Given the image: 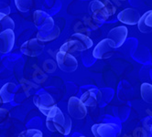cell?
Wrapping results in <instances>:
<instances>
[{
  "instance_id": "484cf974",
  "label": "cell",
  "mask_w": 152,
  "mask_h": 137,
  "mask_svg": "<svg viewBox=\"0 0 152 137\" xmlns=\"http://www.w3.org/2000/svg\"><path fill=\"white\" fill-rule=\"evenodd\" d=\"M80 137H84V136H80Z\"/></svg>"
},
{
  "instance_id": "8fae6325",
  "label": "cell",
  "mask_w": 152,
  "mask_h": 137,
  "mask_svg": "<svg viewBox=\"0 0 152 137\" xmlns=\"http://www.w3.org/2000/svg\"><path fill=\"white\" fill-rule=\"evenodd\" d=\"M15 44V34L13 29H7L0 32V53L7 54L11 51Z\"/></svg>"
},
{
  "instance_id": "ba28073f",
  "label": "cell",
  "mask_w": 152,
  "mask_h": 137,
  "mask_svg": "<svg viewBox=\"0 0 152 137\" xmlns=\"http://www.w3.org/2000/svg\"><path fill=\"white\" fill-rule=\"evenodd\" d=\"M44 42L40 41L39 38H36L24 42L23 45L20 48V50L24 55L29 57H37L42 53L43 50H44Z\"/></svg>"
},
{
  "instance_id": "3957f363",
  "label": "cell",
  "mask_w": 152,
  "mask_h": 137,
  "mask_svg": "<svg viewBox=\"0 0 152 137\" xmlns=\"http://www.w3.org/2000/svg\"><path fill=\"white\" fill-rule=\"evenodd\" d=\"M93 44L94 42L89 36L76 32L61 46L60 50L66 52V53L73 54L75 52H82L89 49Z\"/></svg>"
},
{
  "instance_id": "d6986e66",
  "label": "cell",
  "mask_w": 152,
  "mask_h": 137,
  "mask_svg": "<svg viewBox=\"0 0 152 137\" xmlns=\"http://www.w3.org/2000/svg\"><path fill=\"white\" fill-rule=\"evenodd\" d=\"M15 28V23L14 20L8 17V15L5 13H0V32L7 29H13Z\"/></svg>"
},
{
  "instance_id": "ffe728a7",
  "label": "cell",
  "mask_w": 152,
  "mask_h": 137,
  "mask_svg": "<svg viewBox=\"0 0 152 137\" xmlns=\"http://www.w3.org/2000/svg\"><path fill=\"white\" fill-rule=\"evenodd\" d=\"M141 97L143 101L148 103H152V84L144 82L141 84L140 87Z\"/></svg>"
},
{
  "instance_id": "4316f807",
  "label": "cell",
  "mask_w": 152,
  "mask_h": 137,
  "mask_svg": "<svg viewBox=\"0 0 152 137\" xmlns=\"http://www.w3.org/2000/svg\"><path fill=\"white\" fill-rule=\"evenodd\" d=\"M123 137H124V136H123Z\"/></svg>"
},
{
  "instance_id": "277c9868",
  "label": "cell",
  "mask_w": 152,
  "mask_h": 137,
  "mask_svg": "<svg viewBox=\"0 0 152 137\" xmlns=\"http://www.w3.org/2000/svg\"><path fill=\"white\" fill-rule=\"evenodd\" d=\"M115 44L109 38H104L101 40L98 44L95 46L93 51V56L97 59H106L111 58L115 53Z\"/></svg>"
},
{
  "instance_id": "2e32d148",
  "label": "cell",
  "mask_w": 152,
  "mask_h": 137,
  "mask_svg": "<svg viewBox=\"0 0 152 137\" xmlns=\"http://www.w3.org/2000/svg\"><path fill=\"white\" fill-rule=\"evenodd\" d=\"M17 90V85L12 82H7L0 90V103H7L12 101Z\"/></svg>"
},
{
  "instance_id": "5b68a950",
  "label": "cell",
  "mask_w": 152,
  "mask_h": 137,
  "mask_svg": "<svg viewBox=\"0 0 152 137\" xmlns=\"http://www.w3.org/2000/svg\"><path fill=\"white\" fill-rule=\"evenodd\" d=\"M56 61L57 65L61 70L64 72H73L78 68V61L72 54L66 53L63 51H59L56 54Z\"/></svg>"
},
{
  "instance_id": "ac0fdd59",
  "label": "cell",
  "mask_w": 152,
  "mask_h": 137,
  "mask_svg": "<svg viewBox=\"0 0 152 137\" xmlns=\"http://www.w3.org/2000/svg\"><path fill=\"white\" fill-rule=\"evenodd\" d=\"M61 30L58 26H55L52 29L46 30V31H39L37 34V38H39L42 42H46V41H51L57 38L60 36Z\"/></svg>"
},
{
  "instance_id": "d4e9b609",
  "label": "cell",
  "mask_w": 152,
  "mask_h": 137,
  "mask_svg": "<svg viewBox=\"0 0 152 137\" xmlns=\"http://www.w3.org/2000/svg\"><path fill=\"white\" fill-rule=\"evenodd\" d=\"M12 137H27V135H26V133H25V131H24V132L20 133H18V134L13 135Z\"/></svg>"
},
{
  "instance_id": "603a6c76",
  "label": "cell",
  "mask_w": 152,
  "mask_h": 137,
  "mask_svg": "<svg viewBox=\"0 0 152 137\" xmlns=\"http://www.w3.org/2000/svg\"><path fill=\"white\" fill-rule=\"evenodd\" d=\"M9 117V112L7 109L0 108V124L5 123Z\"/></svg>"
},
{
  "instance_id": "8992f818",
  "label": "cell",
  "mask_w": 152,
  "mask_h": 137,
  "mask_svg": "<svg viewBox=\"0 0 152 137\" xmlns=\"http://www.w3.org/2000/svg\"><path fill=\"white\" fill-rule=\"evenodd\" d=\"M68 112L71 117L76 120H83L87 115V107L81 99L72 96L68 101Z\"/></svg>"
},
{
  "instance_id": "7c38bea8",
  "label": "cell",
  "mask_w": 152,
  "mask_h": 137,
  "mask_svg": "<svg viewBox=\"0 0 152 137\" xmlns=\"http://www.w3.org/2000/svg\"><path fill=\"white\" fill-rule=\"evenodd\" d=\"M127 28L125 26H119L116 27L113 29H111L107 34V38L111 39L114 44L115 49L120 48L126 39L127 37Z\"/></svg>"
},
{
  "instance_id": "cb8c5ba5",
  "label": "cell",
  "mask_w": 152,
  "mask_h": 137,
  "mask_svg": "<svg viewBox=\"0 0 152 137\" xmlns=\"http://www.w3.org/2000/svg\"><path fill=\"white\" fill-rule=\"evenodd\" d=\"M31 137H43V134H42V133L39 130H37V132L33 135H32Z\"/></svg>"
},
{
  "instance_id": "6da1fadb",
  "label": "cell",
  "mask_w": 152,
  "mask_h": 137,
  "mask_svg": "<svg viewBox=\"0 0 152 137\" xmlns=\"http://www.w3.org/2000/svg\"><path fill=\"white\" fill-rule=\"evenodd\" d=\"M47 128L50 132H59L61 134L68 135L72 130V120L66 116L57 106H54L49 112L46 119Z\"/></svg>"
},
{
  "instance_id": "7402d4cb",
  "label": "cell",
  "mask_w": 152,
  "mask_h": 137,
  "mask_svg": "<svg viewBox=\"0 0 152 137\" xmlns=\"http://www.w3.org/2000/svg\"><path fill=\"white\" fill-rule=\"evenodd\" d=\"M139 137H152V124H146L141 127Z\"/></svg>"
},
{
  "instance_id": "e0dca14e",
  "label": "cell",
  "mask_w": 152,
  "mask_h": 137,
  "mask_svg": "<svg viewBox=\"0 0 152 137\" xmlns=\"http://www.w3.org/2000/svg\"><path fill=\"white\" fill-rule=\"evenodd\" d=\"M138 29L142 33L152 32V10L146 12L143 16H141L138 23Z\"/></svg>"
},
{
  "instance_id": "7a4b0ae2",
  "label": "cell",
  "mask_w": 152,
  "mask_h": 137,
  "mask_svg": "<svg viewBox=\"0 0 152 137\" xmlns=\"http://www.w3.org/2000/svg\"><path fill=\"white\" fill-rule=\"evenodd\" d=\"M88 11L90 16L101 24L113 17L116 9L110 0H93L89 4Z\"/></svg>"
},
{
  "instance_id": "30bf717a",
  "label": "cell",
  "mask_w": 152,
  "mask_h": 137,
  "mask_svg": "<svg viewBox=\"0 0 152 137\" xmlns=\"http://www.w3.org/2000/svg\"><path fill=\"white\" fill-rule=\"evenodd\" d=\"M91 130L95 137H115L117 126L113 123H100L93 125Z\"/></svg>"
},
{
  "instance_id": "4fadbf2b",
  "label": "cell",
  "mask_w": 152,
  "mask_h": 137,
  "mask_svg": "<svg viewBox=\"0 0 152 137\" xmlns=\"http://www.w3.org/2000/svg\"><path fill=\"white\" fill-rule=\"evenodd\" d=\"M141 16L137 9L134 8H126L118 14L117 18L123 24L126 25H137L140 19Z\"/></svg>"
},
{
  "instance_id": "5bb4252c",
  "label": "cell",
  "mask_w": 152,
  "mask_h": 137,
  "mask_svg": "<svg viewBox=\"0 0 152 137\" xmlns=\"http://www.w3.org/2000/svg\"><path fill=\"white\" fill-rule=\"evenodd\" d=\"M99 24L97 21H95L92 17H84L83 21H79L74 27V30L77 33H82L84 35H89L91 32L90 30L97 29L99 27ZM101 25V24H100Z\"/></svg>"
},
{
  "instance_id": "9a60e30c",
  "label": "cell",
  "mask_w": 152,
  "mask_h": 137,
  "mask_svg": "<svg viewBox=\"0 0 152 137\" xmlns=\"http://www.w3.org/2000/svg\"><path fill=\"white\" fill-rule=\"evenodd\" d=\"M101 98H102V93L99 90L91 89L86 91L80 99L86 105V107L94 108L98 105Z\"/></svg>"
},
{
  "instance_id": "52a82bcc",
  "label": "cell",
  "mask_w": 152,
  "mask_h": 137,
  "mask_svg": "<svg viewBox=\"0 0 152 137\" xmlns=\"http://www.w3.org/2000/svg\"><path fill=\"white\" fill-rule=\"evenodd\" d=\"M33 102L38 109L46 116L52 110V108L56 106L55 101L47 92H40L36 94L33 98Z\"/></svg>"
},
{
  "instance_id": "9c48e42d",
  "label": "cell",
  "mask_w": 152,
  "mask_h": 137,
  "mask_svg": "<svg viewBox=\"0 0 152 137\" xmlns=\"http://www.w3.org/2000/svg\"><path fill=\"white\" fill-rule=\"evenodd\" d=\"M33 20L36 28L39 31H46L55 27L53 18L44 11L36 10L33 14Z\"/></svg>"
},
{
  "instance_id": "44dd1931",
  "label": "cell",
  "mask_w": 152,
  "mask_h": 137,
  "mask_svg": "<svg viewBox=\"0 0 152 137\" xmlns=\"http://www.w3.org/2000/svg\"><path fill=\"white\" fill-rule=\"evenodd\" d=\"M15 5L19 11L28 12L33 6V1L32 0H15Z\"/></svg>"
}]
</instances>
